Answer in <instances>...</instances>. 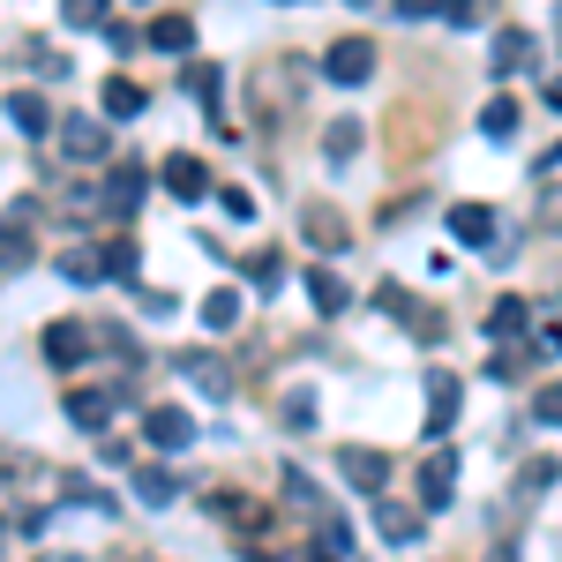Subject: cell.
<instances>
[{"mask_svg": "<svg viewBox=\"0 0 562 562\" xmlns=\"http://www.w3.org/2000/svg\"><path fill=\"white\" fill-rule=\"evenodd\" d=\"M323 76L338 90H360L368 76H375V45L368 38H330V53H323Z\"/></svg>", "mask_w": 562, "mask_h": 562, "instance_id": "6da1fadb", "label": "cell"}, {"mask_svg": "<svg viewBox=\"0 0 562 562\" xmlns=\"http://www.w3.org/2000/svg\"><path fill=\"white\" fill-rule=\"evenodd\" d=\"M143 442H150V450H188V442H195V413H180V405H143Z\"/></svg>", "mask_w": 562, "mask_h": 562, "instance_id": "7a4b0ae2", "label": "cell"}, {"mask_svg": "<svg viewBox=\"0 0 562 562\" xmlns=\"http://www.w3.org/2000/svg\"><path fill=\"white\" fill-rule=\"evenodd\" d=\"M338 473H346L360 495H390V458L368 450V442H346V450H338Z\"/></svg>", "mask_w": 562, "mask_h": 562, "instance_id": "3957f363", "label": "cell"}, {"mask_svg": "<svg viewBox=\"0 0 562 562\" xmlns=\"http://www.w3.org/2000/svg\"><path fill=\"white\" fill-rule=\"evenodd\" d=\"M413 487H420V510H450V495H458V450H435L428 465L413 473Z\"/></svg>", "mask_w": 562, "mask_h": 562, "instance_id": "277c9868", "label": "cell"}, {"mask_svg": "<svg viewBox=\"0 0 562 562\" xmlns=\"http://www.w3.org/2000/svg\"><path fill=\"white\" fill-rule=\"evenodd\" d=\"M38 346H45V360H53V368H83L90 352H98L83 323H45V330H38Z\"/></svg>", "mask_w": 562, "mask_h": 562, "instance_id": "5b68a950", "label": "cell"}, {"mask_svg": "<svg viewBox=\"0 0 562 562\" xmlns=\"http://www.w3.org/2000/svg\"><path fill=\"white\" fill-rule=\"evenodd\" d=\"M143 188H150V173H143V166H113V173H105V188H98V211H105V217H128L135 203H143Z\"/></svg>", "mask_w": 562, "mask_h": 562, "instance_id": "8992f818", "label": "cell"}, {"mask_svg": "<svg viewBox=\"0 0 562 562\" xmlns=\"http://www.w3.org/2000/svg\"><path fill=\"white\" fill-rule=\"evenodd\" d=\"M487 68H495L503 83H510V76H532V68H540V45H532V31H503V38H495V53H487Z\"/></svg>", "mask_w": 562, "mask_h": 562, "instance_id": "52a82bcc", "label": "cell"}, {"mask_svg": "<svg viewBox=\"0 0 562 562\" xmlns=\"http://www.w3.org/2000/svg\"><path fill=\"white\" fill-rule=\"evenodd\" d=\"M458 397H465V383H458L450 368H428V442L458 420Z\"/></svg>", "mask_w": 562, "mask_h": 562, "instance_id": "ba28073f", "label": "cell"}, {"mask_svg": "<svg viewBox=\"0 0 562 562\" xmlns=\"http://www.w3.org/2000/svg\"><path fill=\"white\" fill-rule=\"evenodd\" d=\"M180 375H188V383L203 390V397H217V405L233 397V368H225L217 352H180Z\"/></svg>", "mask_w": 562, "mask_h": 562, "instance_id": "9c48e42d", "label": "cell"}, {"mask_svg": "<svg viewBox=\"0 0 562 562\" xmlns=\"http://www.w3.org/2000/svg\"><path fill=\"white\" fill-rule=\"evenodd\" d=\"M60 150H68V166H90V158H105V128L90 113H68L60 121Z\"/></svg>", "mask_w": 562, "mask_h": 562, "instance_id": "30bf717a", "label": "cell"}, {"mask_svg": "<svg viewBox=\"0 0 562 562\" xmlns=\"http://www.w3.org/2000/svg\"><path fill=\"white\" fill-rule=\"evenodd\" d=\"M166 195L203 203V195H211V166H203V158H188V150H180V158H166Z\"/></svg>", "mask_w": 562, "mask_h": 562, "instance_id": "8fae6325", "label": "cell"}, {"mask_svg": "<svg viewBox=\"0 0 562 562\" xmlns=\"http://www.w3.org/2000/svg\"><path fill=\"white\" fill-rule=\"evenodd\" d=\"M450 240L495 248V211H487V203H450Z\"/></svg>", "mask_w": 562, "mask_h": 562, "instance_id": "7c38bea8", "label": "cell"}, {"mask_svg": "<svg viewBox=\"0 0 562 562\" xmlns=\"http://www.w3.org/2000/svg\"><path fill=\"white\" fill-rule=\"evenodd\" d=\"M60 405H68V428H83V435H105V420H113V397L105 390H68Z\"/></svg>", "mask_w": 562, "mask_h": 562, "instance_id": "4fadbf2b", "label": "cell"}, {"mask_svg": "<svg viewBox=\"0 0 562 562\" xmlns=\"http://www.w3.org/2000/svg\"><path fill=\"white\" fill-rule=\"evenodd\" d=\"M375 532H383L390 548H413V540H420V510H405V503L375 495Z\"/></svg>", "mask_w": 562, "mask_h": 562, "instance_id": "5bb4252c", "label": "cell"}, {"mask_svg": "<svg viewBox=\"0 0 562 562\" xmlns=\"http://www.w3.org/2000/svg\"><path fill=\"white\" fill-rule=\"evenodd\" d=\"M8 128H15V135H31V143H38V135L53 128V113H45V98H38V90H8Z\"/></svg>", "mask_w": 562, "mask_h": 562, "instance_id": "9a60e30c", "label": "cell"}, {"mask_svg": "<svg viewBox=\"0 0 562 562\" xmlns=\"http://www.w3.org/2000/svg\"><path fill=\"white\" fill-rule=\"evenodd\" d=\"M188 45H195V23H188V15H150V53L188 60Z\"/></svg>", "mask_w": 562, "mask_h": 562, "instance_id": "2e32d148", "label": "cell"}, {"mask_svg": "<svg viewBox=\"0 0 562 562\" xmlns=\"http://www.w3.org/2000/svg\"><path fill=\"white\" fill-rule=\"evenodd\" d=\"M307 301L323 307V315H346V307H352V285L330 270V262H323V270H307Z\"/></svg>", "mask_w": 562, "mask_h": 562, "instance_id": "e0dca14e", "label": "cell"}, {"mask_svg": "<svg viewBox=\"0 0 562 562\" xmlns=\"http://www.w3.org/2000/svg\"><path fill=\"white\" fill-rule=\"evenodd\" d=\"M307 240H315L323 256H338V248H346V217L323 211V203H307Z\"/></svg>", "mask_w": 562, "mask_h": 562, "instance_id": "ac0fdd59", "label": "cell"}, {"mask_svg": "<svg viewBox=\"0 0 562 562\" xmlns=\"http://www.w3.org/2000/svg\"><path fill=\"white\" fill-rule=\"evenodd\" d=\"M480 135H487V143H510V135H518V98H487V105H480Z\"/></svg>", "mask_w": 562, "mask_h": 562, "instance_id": "d6986e66", "label": "cell"}, {"mask_svg": "<svg viewBox=\"0 0 562 562\" xmlns=\"http://www.w3.org/2000/svg\"><path fill=\"white\" fill-rule=\"evenodd\" d=\"M323 158H330V166H346V158H360V121H330V128H323Z\"/></svg>", "mask_w": 562, "mask_h": 562, "instance_id": "ffe728a7", "label": "cell"}, {"mask_svg": "<svg viewBox=\"0 0 562 562\" xmlns=\"http://www.w3.org/2000/svg\"><path fill=\"white\" fill-rule=\"evenodd\" d=\"M60 278H68V285H98V278H105V248H68V256H60Z\"/></svg>", "mask_w": 562, "mask_h": 562, "instance_id": "44dd1931", "label": "cell"}, {"mask_svg": "<svg viewBox=\"0 0 562 562\" xmlns=\"http://www.w3.org/2000/svg\"><path fill=\"white\" fill-rule=\"evenodd\" d=\"M240 270H248V285H256V293H278V285H285V256H278V248H256Z\"/></svg>", "mask_w": 562, "mask_h": 562, "instance_id": "7402d4cb", "label": "cell"}, {"mask_svg": "<svg viewBox=\"0 0 562 562\" xmlns=\"http://www.w3.org/2000/svg\"><path fill=\"white\" fill-rule=\"evenodd\" d=\"M233 323H240V293L233 285H211L203 293V330H233Z\"/></svg>", "mask_w": 562, "mask_h": 562, "instance_id": "603a6c76", "label": "cell"}, {"mask_svg": "<svg viewBox=\"0 0 562 562\" xmlns=\"http://www.w3.org/2000/svg\"><path fill=\"white\" fill-rule=\"evenodd\" d=\"M532 352H540V346H495V352H487V375H495V383H525Z\"/></svg>", "mask_w": 562, "mask_h": 562, "instance_id": "cb8c5ba5", "label": "cell"}, {"mask_svg": "<svg viewBox=\"0 0 562 562\" xmlns=\"http://www.w3.org/2000/svg\"><path fill=\"white\" fill-rule=\"evenodd\" d=\"M143 105H150V98H143L128 76H105V113H113V121H135Z\"/></svg>", "mask_w": 562, "mask_h": 562, "instance_id": "d4e9b609", "label": "cell"}, {"mask_svg": "<svg viewBox=\"0 0 562 562\" xmlns=\"http://www.w3.org/2000/svg\"><path fill=\"white\" fill-rule=\"evenodd\" d=\"M525 323H532V307H525L518 293H503V301L487 307V330H495V338H510V330H525Z\"/></svg>", "mask_w": 562, "mask_h": 562, "instance_id": "484cf974", "label": "cell"}, {"mask_svg": "<svg viewBox=\"0 0 562 562\" xmlns=\"http://www.w3.org/2000/svg\"><path fill=\"white\" fill-rule=\"evenodd\" d=\"M135 503H173V473H158V465H135Z\"/></svg>", "mask_w": 562, "mask_h": 562, "instance_id": "4316f807", "label": "cell"}, {"mask_svg": "<svg viewBox=\"0 0 562 562\" xmlns=\"http://www.w3.org/2000/svg\"><path fill=\"white\" fill-rule=\"evenodd\" d=\"M368 301L383 307V315H397V323H413V330H420V315H428V307H413V293H397V285H375Z\"/></svg>", "mask_w": 562, "mask_h": 562, "instance_id": "83f0119b", "label": "cell"}, {"mask_svg": "<svg viewBox=\"0 0 562 562\" xmlns=\"http://www.w3.org/2000/svg\"><path fill=\"white\" fill-rule=\"evenodd\" d=\"M278 420H285L293 435H307V428H315V397H307V390H285V405H278Z\"/></svg>", "mask_w": 562, "mask_h": 562, "instance_id": "f1b7e54d", "label": "cell"}, {"mask_svg": "<svg viewBox=\"0 0 562 562\" xmlns=\"http://www.w3.org/2000/svg\"><path fill=\"white\" fill-rule=\"evenodd\" d=\"M285 503H301V510H315V518H330V503H323V487L307 473H285Z\"/></svg>", "mask_w": 562, "mask_h": 562, "instance_id": "f546056e", "label": "cell"}, {"mask_svg": "<svg viewBox=\"0 0 562 562\" xmlns=\"http://www.w3.org/2000/svg\"><path fill=\"white\" fill-rule=\"evenodd\" d=\"M60 23H76V31H98V23H105V0H60Z\"/></svg>", "mask_w": 562, "mask_h": 562, "instance_id": "4dcf8cb0", "label": "cell"}, {"mask_svg": "<svg viewBox=\"0 0 562 562\" xmlns=\"http://www.w3.org/2000/svg\"><path fill=\"white\" fill-rule=\"evenodd\" d=\"M31 270V225H8V278Z\"/></svg>", "mask_w": 562, "mask_h": 562, "instance_id": "1f68e13d", "label": "cell"}, {"mask_svg": "<svg viewBox=\"0 0 562 562\" xmlns=\"http://www.w3.org/2000/svg\"><path fill=\"white\" fill-rule=\"evenodd\" d=\"M532 420H540V428H562V383H548L532 397Z\"/></svg>", "mask_w": 562, "mask_h": 562, "instance_id": "d6a6232c", "label": "cell"}, {"mask_svg": "<svg viewBox=\"0 0 562 562\" xmlns=\"http://www.w3.org/2000/svg\"><path fill=\"white\" fill-rule=\"evenodd\" d=\"M60 495H68V503H90V510H98V518H113V495H98V487H90V480H68V487H60Z\"/></svg>", "mask_w": 562, "mask_h": 562, "instance_id": "836d02e7", "label": "cell"}, {"mask_svg": "<svg viewBox=\"0 0 562 562\" xmlns=\"http://www.w3.org/2000/svg\"><path fill=\"white\" fill-rule=\"evenodd\" d=\"M105 278H135V240H113L105 248Z\"/></svg>", "mask_w": 562, "mask_h": 562, "instance_id": "e575fe53", "label": "cell"}, {"mask_svg": "<svg viewBox=\"0 0 562 562\" xmlns=\"http://www.w3.org/2000/svg\"><path fill=\"white\" fill-rule=\"evenodd\" d=\"M188 90H195V98H211V105H217V90H225V76H217V68H188Z\"/></svg>", "mask_w": 562, "mask_h": 562, "instance_id": "d590c367", "label": "cell"}, {"mask_svg": "<svg viewBox=\"0 0 562 562\" xmlns=\"http://www.w3.org/2000/svg\"><path fill=\"white\" fill-rule=\"evenodd\" d=\"M23 45H31V68H38V76H60V68H68L60 53H45V38H23Z\"/></svg>", "mask_w": 562, "mask_h": 562, "instance_id": "8d00e7d4", "label": "cell"}, {"mask_svg": "<svg viewBox=\"0 0 562 562\" xmlns=\"http://www.w3.org/2000/svg\"><path fill=\"white\" fill-rule=\"evenodd\" d=\"M435 15H442V23H480V0H442Z\"/></svg>", "mask_w": 562, "mask_h": 562, "instance_id": "74e56055", "label": "cell"}, {"mask_svg": "<svg viewBox=\"0 0 562 562\" xmlns=\"http://www.w3.org/2000/svg\"><path fill=\"white\" fill-rule=\"evenodd\" d=\"M8 525H15V540H38V532H45V510H15Z\"/></svg>", "mask_w": 562, "mask_h": 562, "instance_id": "f35d334b", "label": "cell"}, {"mask_svg": "<svg viewBox=\"0 0 562 562\" xmlns=\"http://www.w3.org/2000/svg\"><path fill=\"white\" fill-rule=\"evenodd\" d=\"M217 203H225V217H256V203H248L240 188H217Z\"/></svg>", "mask_w": 562, "mask_h": 562, "instance_id": "ab89813d", "label": "cell"}, {"mask_svg": "<svg viewBox=\"0 0 562 562\" xmlns=\"http://www.w3.org/2000/svg\"><path fill=\"white\" fill-rule=\"evenodd\" d=\"M540 225H548V233H562V195H555V188L540 195Z\"/></svg>", "mask_w": 562, "mask_h": 562, "instance_id": "60d3db41", "label": "cell"}, {"mask_svg": "<svg viewBox=\"0 0 562 562\" xmlns=\"http://www.w3.org/2000/svg\"><path fill=\"white\" fill-rule=\"evenodd\" d=\"M532 346H540V360H555V352H562V323H548V330H540Z\"/></svg>", "mask_w": 562, "mask_h": 562, "instance_id": "b9f144b4", "label": "cell"}, {"mask_svg": "<svg viewBox=\"0 0 562 562\" xmlns=\"http://www.w3.org/2000/svg\"><path fill=\"white\" fill-rule=\"evenodd\" d=\"M435 8H442V0H397V15H405V23H420V15H435Z\"/></svg>", "mask_w": 562, "mask_h": 562, "instance_id": "7bdbcfd3", "label": "cell"}, {"mask_svg": "<svg viewBox=\"0 0 562 562\" xmlns=\"http://www.w3.org/2000/svg\"><path fill=\"white\" fill-rule=\"evenodd\" d=\"M548 105H555V113H562V76H548Z\"/></svg>", "mask_w": 562, "mask_h": 562, "instance_id": "ee69618b", "label": "cell"}, {"mask_svg": "<svg viewBox=\"0 0 562 562\" xmlns=\"http://www.w3.org/2000/svg\"><path fill=\"white\" fill-rule=\"evenodd\" d=\"M45 562H83V555H45Z\"/></svg>", "mask_w": 562, "mask_h": 562, "instance_id": "f6af8a7d", "label": "cell"}, {"mask_svg": "<svg viewBox=\"0 0 562 562\" xmlns=\"http://www.w3.org/2000/svg\"><path fill=\"white\" fill-rule=\"evenodd\" d=\"M346 8H375V0H346Z\"/></svg>", "mask_w": 562, "mask_h": 562, "instance_id": "bcb514c9", "label": "cell"}, {"mask_svg": "<svg viewBox=\"0 0 562 562\" xmlns=\"http://www.w3.org/2000/svg\"><path fill=\"white\" fill-rule=\"evenodd\" d=\"M555 38H562V8H555Z\"/></svg>", "mask_w": 562, "mask_h": 562, "instance_id": "7dc6e473", "label": "cell"}, {"mask_svg": "<svg viewBox=\"0 0 562 562\" xmlns=\"http://www.w3.org/2000/svg\"><path fill=\"white\" fill-rule=\"evenodd\" d=\"M307 562H330V555H307Z\"/></svg>", "mask_w": 562, "mask_h": 562, "instance_id": "c3c4849f", "label": "cell"}, {"mask_svg": "<svg viewBox=\"0 0 562 562\" xmlns=\"http://www.w3.org/2000/svg\"><path fill=\"white\" fill-rule=\"evenodd\" d=\"M135 8H143V0H135Z\"/></svg>", "mask_w": 562, "mask_h": 562, "instance_id": "681fc988", "label": "cell"}]
</instances>
